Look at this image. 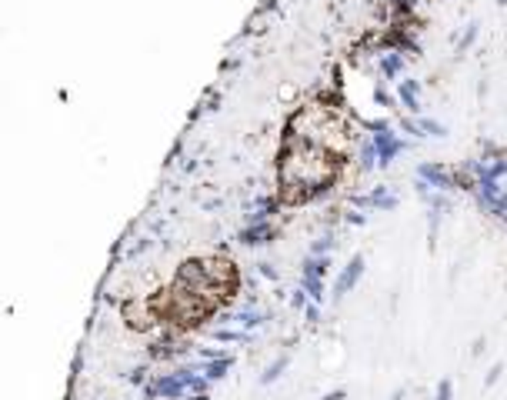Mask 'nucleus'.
Segmentation results:
<instances>
[{
    "label": "nucleus",
    "instance_id": "obj_18",
    "mask_svg": "<svg viewBox=\"0 0 507 400\" xmlns=\"http://www.w3.org/2000/svg\"><path fill=\"white\" fill-rule=\"evenodd\" d=\"M300 287L310 293L314 303H324V277H310V274H300Z\"/></svg>",
    "mask_w": 507,
    "mask_h": 400
},
{
    "label": "nucleus",
    "instance_id": "obj_23",
    "mask_svg": "<svg viewBox=\"0 0 507 400\" xmlns=\"http://www.w3.org/2000/svg\"><path fill=\"white\" fill-rule=\"evenodd\" d=\"M434 400H454V384L447 377L437 384V394H434Z\"/></svg>",
    "mask_w": 507,
    "mask_h": 400
},
{
    "label": "nucleus",
    "instance_id": "obj_22",
    "mask_svg": "<svg viewBox=\"0 0 507 400\" xmlns=\"http://www.w3.org/2000/svg\"><path fill=\"white\" fill-rule=\"evenodd\" d=\"M307 303H310V293L304 291V287H298V291H294V297H290V307H294V310H304Z\"/></svg>",
    "mask_w": 507,
    "mask_h": 400
},
{
    "label": "nucleus",
    "instance_id": "obj_3",
    "mask_svg": "<svg viewBox=\"0 0 507 400\" xmlns=\"http://www.w3.org/2000/svg\"><path fill=\"white\" fill-rule=\"evenodd\" d=\"M474 194H477L481 210H487V214H494V217L507 214V190L501 187V180L481 177V180H474Z\"/></svg>",
    "mask_w": 507,
    "mask_h": 400
},
{
    "label": "nucleus",
    "instance_id": "obj_17",
    "mask_svg": "<svg viewBox=\"0 0 507 400\" xmlns=\"http://www.w3.org/2000/svg\"><path fill=\"white\" fill-rule=\"evenodd\" d=\"M477 33H481V23H477V21H471L467 27H464V33H461V37H454V43H457V54H467V50L474 47Z\"/></svg>",
    "mask_w": 507,
    "mask_h": 400
},
{
    "label": "nucleus",
    "instance_id": "obj_11",
    "mask_svg": "<svg viewBox=\"0 0 507 400\" xmlns=\"http://www.w3.org/2000/svg\"><path fill=\"white\" fill-rule=\"evenodd\" d=\"M231 367H234V357L231 354H221V357H214V360H204V364H200V374H204L210 384H217V380L227 377Z\"/></svg>",
    "mask_w": 507,
    "mask_h": 400
},
{
    "label": "nucleus",
    "instance_id": "obj_8",
    "mask_svg": "<svg viewBox=\"0 0 507 400\" xmlns=\"http://www.w3.org/2000/svg\"><path fill=\"white\" fill-rule=\"evenodd\" d=\"M400 127H404V134H414V137H447V127L430 117H418V120L408 117L400 120Z\"/></svg>",
    "mask_w": 507,
    "mask_h": 400
},
{
    "label": "nucleus",
    "instance_id": "obj_21",
    "mask_svg": "<svg viewBox=\"0 0 507 400\" xmlns=\"http://www.w3.org/2000/svg\"><path fill=\"white\" fill-rule=\"evenodd\" d=\"M334 244H337V240H334V234H331V230H324V234H320V237L310 244V254H331Z\"/></svg>",
    "mask_w": 507,
    "mask_h": 400
},
{
    "label": "nucleus",
    "instance_id": "obj_6",
    "mask_svg": "<svg viewBox=\"0 0 507 400\" xmlns=\"http://www.w3.org/2000/svg\"><path fill=\"white\" fill-rule=\"evenodd\" d=\"M351 204L354 207H374V210H397V194H391V187H384V184H377L371 194H364V197H351Z\"/></svg>",
    "mask_w": 507,
    "mask_h": 400
},
{
    "label": "nucleus",
    "instance_id": "obj_16",
    "mask_svg": "<svg viewBox=\"0 0 507 400\" xmlns=\"http://www.w3.org/2000/svg\"><path fill=\"white\" fill-rule=\"evenodd\" d=\"M287 367H290V354H280V357H277L274 364H271V367L261 374V384H264V387H271L274 380H280V374H284Z\"/></svg>",
    "mask_w": 507,
    "mask_h": 400
},
{
    "label": "nucleus",
    "instance_id": "obj_7",
    "mask_svg": "<svg viewBox=\"0 0 507 400\" xmlns=\"http://www.w3.org/2000/svg\"><path fill=\"white\" fill-rule=\"evenodd\" d=\"M471 171L477 173V180H481V177H491V180H501V177H507V157H504V151H494V157L471 161Z\"/></svg>",
    "mask_w": 507,
    "mask_h": 400
},
{
    "label": "nucleus",
    "instance_id": "obj_27",
    "mask_svg": "<svg viewBox=\"0 0 507 400\" xmlns=\"http://www.w3.org/2000/svg\"><path fill=\"white\" fill-rule=\"evenodd\" d=\"M344 220H347V224H354V227H364V224H367V217L361 214V210H347V214H344Z\"/></svg>",
    "mask_w": 507,
    "mask_h": 400
},
{
    "label": "nucleus",
    "instance_id": "obj_20",
    "mask_svg": "<svg viewBox=\"0 0 507 400\" xmlns=\"http://www.w3.org/2000/svg\"><path fill=\"white\" fill-rule=\"evenodd\" d=\"M214 337L221 340V344H251V330H214Z\"/></svg>",
    "mask_w": 507,
    "mask_h": 400
},
{
    "label": "nucleus",
    "instance_id": "obj_34",
    "mask_svg": "<svg viewBox=\"0 0 507 400\" xmlns=\"http://www.w3.org/2000/svg\"><path fill=\"white\" fill-rule=\"evenodd\" d=\"M497 7H507V0H497Z\"/></svg>",
    "mask_w": 507,
    "mask_h": 400
},
{
    "label": "nucleus",
    "instance_id": "obj_9",
    "mask_svg": "<svg viewBox=\"0 0 507 400\" xmlns=\"http://www.w3.org/2000/svg\"><path fill=\"white\" fill-rule=\"evenodd\" d=\"M397 100L404 104V110H408L410 117H420V84L418 80L404 77V80L397 84Z\"/></svg>",
    "mask_w": 507,
    "mask_h": 400
},
{
    "label": "nucleus",
    "instance_id": "obj_1",
    "mask_svg": "<svg viewBox=\"0 0 507 400\" xmlns=\"http://www.w3.org/2000/svg\"><path fill=\"white\" fill-rule=\"evenodd\" d=\"M344 157L324 151L317 144L287 137L280 163H277V180H280V197L287 204H307L314 197L327 194L337 177H341Z\"/></svg>",
    "mask_w": 507,
    "mask_h": 400
},
{
    "label": "nucleus",
    "instance_id": "obj_14",
    "mask_svg": "<svg viewBox=\"0 0 507 400\" xmlns=\"http://www.w3.org/2000/svg\"><path fill=\"white\" fill-rule=\"evenodd\" d=\"M277 207H280V200H277V197H261V200L254 204V210L247 214V224H264V220H274Z\"/></svg>",
    "mask_w": 507,
    "mask_h": 400
},
{
    "label": "nucleus",
    "instance_id": "obj_35",
    "mask_svg": "<svg viewBox=\"0 0 507 400\" xmlns=\"http://www.w3.org/2000/svg\"><path fill=\"white\" fill-rule=\"evenodd\" d=\"M501 220H504V224H507V214H504V217H501Z\"/></svg>",
    "mask_w": 507,
    "mask_h": 400
},
{
    "label": "nucleus",
    "instance_id": "obj_33",
    "mask_svg": "<svg viewBox=\"0 0 507 400\" xmlns=\"http://www.w3.org/2000/svg\"><path fill=\"white\" fill-rule=\"evenodd\" d=\"M391 400H404V390L397 387V390H394V394H391Z\"/></svg>",
    "mask_w": 507,
    "mask_h": 400
},
{
    "label": "nucleus",
    "instance_id": "obj_24",
    "mask_svg": "<svg viewBox=\"0 0 507 400\" xmlns=\"http://www.w3.org/2000/svg\"><path fill=\"white\" fill-rule=\"evenodd\" d=\"M501 374H504V364H494V367L487 370V377H484V387H494L497 380H501Z\"/></svg>",
    "mask_w": 507,
    "mask_h": 400
},
{
    "label": "nucleus",
    "instance_id": "obj_4",
    "mask_svg": "<svg viewBox=\"0 0 507 400\" xmlns=\"http://www.w3.org/2000/svg\"><path fill=\"white\" fill-rule=\"evenodd\" d=\"M418 177L424 180V184L430 187V190H441V194H451V190H457V187H467L457 177V173H451L447 167H441V163H420L418 167Z\"/></svg>",
    "mask_w": 507,
    "mask_h": 400
},
{
    "label": "nucleus",
    "instance_id": "obj_29",
    "mask_svg": "<svg viewBox=\"0 0 507 400\" xmlns=\"http://www.w3.org/2000/svg\"><path fill=\"white\" fill-rule=\"evenodd\" d=\"M261 267V277H271V281H277V271H274V264H257Z\"/></svg>",
    "mask_w": 507,
    "mask_h": 400
},
{
    "label": "nucleus",
    "instance_id": "obj_13",
    "mask_svg": "<svg viewBox=\"0 0 507 400\" xmlns=\"http://www.w3.org/2000/svg\"><path fill=\"white\" fill-rule=\"evenodd\" d=\"M377 67H381L384 80H397V77L404 74V54L400 50H387V54H381Z\"/></svg>",
    "mask_w": 507,
    "mask_h": 400
},
{
    "label": "nucleus",
    "instance_id": "obj_31",
    "mask_svg": "<svg viewBox=\"0 0 507 400\" xmlns=\"http://www.w3.org/2000/svg\"><path fill=\"white\" fill-rule=\"evenodd\" d=\"M484 337H477V340H474V347H471V354H474V357H477V354H481V350H484Z\"/></svg>",
    "mask_w": 507,
    "mask_h": 400
},
{
    "label": "nucleus",
    "instance_id": "obj_2",
    "mask_svg": "<svg viewBox=\"0 0 507 400\" xmlns=\"http://www.w3.org/2000/svg\"><path fill=\"white\" fill-rule=\"evenodd\" d=\"M371 141L377 144V171H387V167L394 163L397 153H404L410 147L408 141H400L394 130H391V124H387V120H377V124H371Z\"/></svg>",
    "mask_w": 507,
    "mask_h": 400
},
{
    "label": "nucleus",
    "instance_id": "obj_30",
    "mask_svg": "<svg viewBox=\"0 0 507 400\" xmlns=\"http://www.w3.org/2000/svg\"><path fill=\"white\" fill-rule=\"evenodd\" d=\"M344 397H347V390H344V387H337V390H331V394H324L320 400H344Z\"/></svg>",
    "mask_w": 507,
    "mask_h": 400
},
{
    "label": "nucleus",
    "instance_id": "obj_25",
    "mask_svg": "<svg viewBox=\"0 0 507 400\" xmlns=\"http://www.w3.org/2000/svg\"><path fill=\"white\" fill-rule=\"evenodd\" d=\"M374 100H377V104H381V107H394V97L387 94L384 87H374Z\"/></svg>",
    "mask_w": 507,
    "mask_h": 400
},
{
    "label": "nucleus",
    "instance_id": "obj_28",
    "mask_svg": "<svg viewBox=\"0 0 507 400\" xmlns=\"http://www.w3.org/2000/svg\"><path fill=\"white\" fill-rule=\"evenodd\" d=\"M143 374H147V370H143V367H137V370H131V374H127V380L141 387V384H143Z\"/></svg>",
    "mask_w": 507,
    "mask_h": 400
},
{
    "label": "nucleus",
    "instance_id": "obj_10",
    "mask_svg": "<svg viewBox=\"0 0 507 400\" xmlns=\"http://www.w3.org/2000/svg\"><path fill=\"white\" fill-rule=\"evenodd\" d=\"M274 234L277 230L271 220H264V224H247V227L241 230V244L244 247H261V244H271Z\"/></svg>",
    "mask_w": 507,
    "mask_h": 400
},
{
    "label": "nucleus",
    "instance_id": "obj_15",
    "mask_svg": "<svg viewBox=\"0 0 507 400\" xmlns=\"http://www.w3.org/2000/svg\"><path fill=\"white\" fill-rule=\"evenodd\" d=\"M300 274H310V277H327L331 274V254H307L304 264H300Z\"/></svg>",
    "mask_w": 507,
    "mask_h": 400
},
{
    "label": "nucleus",
    "instance_id": "obj_26",
    "mask_svg": "<svg viewBox=\"0 0 507 400\" xmlns=\"http://www.w3.org/2000/svg\"><path fill=\"white\" fill-rule=\"evenodd\" d=\"M304 317H307V324H317V320H320V303L310 301L307 307H304Z\"/></svg>",
    "mask_w": 507,
    "mask_h": 400
},
{
    "label": "nucleus",
    "instance_id": "obj_19",
    "mask_svg": "<svg viewBox=\"0 0 507 400\" xmlns=\"http://www.w3.org/2000/svg\"><path fill=\"white\" fill-rule=\"evenodd\" d=\"M357 167H361V171H374L377 167V144L371 141V137H367L364 144H361V157H357Z\"/></svg>",
    "mask_w": 507,
    "mask_h": 400
},
{
    "label": "nucleus",
    "instance_id": "obj_32",
    "mask_svg": "<svg viewBox=\"0 0 507 400\" xmlns=\"http://www.w3.org/2000/svg\"><path fill=\"white\" fill-rule=\"evenodd\" d=\"M184 400H210V394H187Z\"/></svg>",
    "mask_w": 507,
    "mask_h": 400
},
{
    "label": "nucleus",
    "instance_id": "obj_12",
    "mask_svg": "<svg viewBox=\"0 0 507 400\" xmlns=\"http://www.w3.org/2000/svg\"><path fill=\"white\" fill-rule=\"evenodd\" d=\"M217 324H241L244 330H254V327L264 324V314L247 307V310H241V314H221V317H217Z\"/></svg>",
    "mask_w": 507,
    "mask_h": 400
},
{
    "label": "nucleus",
    "instance_id": "obj_5",
    "mask_svg": "<svg viewBox=\"0 0 507 400\" xmlns=\"http://www.w3.org/2000/svg\"><path fill=\"white\" fill-rule=\"evenodd\" d=\"M361 277H364V254H354L347 260V267L341 271V277H337V283H334V301H344L361 283Z\"/></svg>",
    "mask_w": 507,
    "mask_h": 400
}]
</instances>
